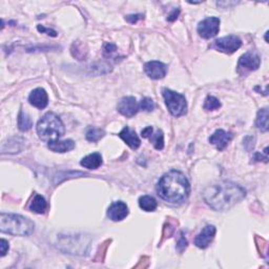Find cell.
<instances>
[{"instance_id": "cell-28", "label": "cell", "mask_w": 269, "mask_h": 269, "mask_svg": "<svg viewBox=\"0 0 269 269\" xmlns=\"http://www.w3.org/2000/svg\"><path fill=\"white\" fill-rule=\"evenodd\" d=\"M0 246H1V257H4L8 250V243L6 242V240H0Z\"/></svg>"}, {"instance_id": "cell-11", "label": "cell", "mask_w": 269, "mask_h": 269, "mask_svg": "<svg viewBox=\"0 0 269 269\" xmlns=\"http://www.w3.org/2000/svg\"><path fill=\"white\" fill-rule=\"evenodd\" d=\"M141 134L143 138L148 139L153 143L156 149L161 150L164 147V134L161 130H154L153 126H147L144 130H142Z\"/></svg>"}, {"instance_id": "cell-7", "label": "cell", "mask_w": 269, "mask_h": 269, "mask_svg": "<svg viewBox=\"0 0 269 269\" xmlns=\"http://www.w3.org/2000/svg\"><path fill=\"white\" fill-rule=\"evenodd\" d=\"M242 45V40L235 35H229L226 37L219 38L215 41V46L217 49L225 54H232L238 50Z\"/></svg>"}, {"instance_id": "cell-10", "label": "cell", "mask_w": 269, "mask_h": 269, "mask_svg": "<svg viewBox=\"0 0 269 269\" xmlns=\"http://www.w3.org/2000/svg\"><path fill=\"white\" fill-rule=\"evenodd\" d=\"M216 227L214 225H206L202 231L197 235L195 239V245L199 248H207L210 243L213 242L216 235Z\"/></svg>"}, {"instance_id": "cell-22", "label": "cell", "mask_w": 269, "mask_h": 269, "mask_svg": "<svg viewBox=\"0 0 269 269\" xmlns=\"http://www.w3.org/2000/svg\"><path fill=\"white\" fill-rule=\"evenodd\" d=\"M32 125H33V122L30 116L28 114L23 113L22 111H20L18 115V129L22 132H27L32 129Z\"/></svg>"}, {"instance_id": "cell-31", "label": "cell", "mask_w": 269, "mask_h": 269, "mask_svg": "<svg viewBox=\"0 0 269 269\" xmlns=\"http://www.w3.org/2000/svg\"><path fill=\"white\" fill-rule=\"evenodd\" d=\"M179 14H180V10H179V8H176V10H174V12L170 16H168L167 20L168 21H175L177 18H178Z\"/></svg>"}, {"instance_id": "cell-6", "label": "cell", "mask_w": 269, "mask_h": 269, "mask_svg": "<svg viewBox=\"0 0 269 269\" xmlns=\"http://www.w3.org/2000/svg\"><path fill=\"white\" fill-rule=\"evenodd\" d=\"M199 35L204 39L215 37L220 30V19L218 17H208L198 24Z\"/></svg>"}, {"instance_id": "cell-24", "label": "cell", "mask_w": 269, "mask_h": 269, "mask_svg": "<svg viewBox=\"0 0 269 269\" xmlns=\"http://www.w3.org/2000/svg\"><path fill=\"white\" fill-rule=\"evenodd\" d=\"M221 107V102L214 96H207L204 102V108L206 111H215Z\"/></svg>"}, {"instance_id": "cell-18", "label": "cell", "mask_w": 269, "mask_h": 269, "mask_svg": "<svg viewBox=\"0 0 269 269\" xmlns=\"http://www.w3.org/2000/svg\"><path fill=\"white\" fill-rule=\"evenodd\" d=\"M80 164L83 167L89 168V170H96V168L102 165V156H101L99 153L90 154L87 157H84L81 160Z\"/></svg>"}, {"instance_id": "cell-9", "label": "cell", "mask_w": 269, "mask_h": 269, "mask_svg": "<svg viewBox=\"0 0 269 269\" xmlns=\"http://www.w3.org/2000/svg\"><path fill=\"white\" fill-rule=\"evenodd\" d=\"M129 216V207L122 201L113 202L111 206L107 209V217L112 221L118 222L122 221L123 219Z\"/></svg>"}, {"instance_id": "cell-3", "label": "cell", "mask_w": 269, "mask_h": 269, "mask_svg": "<svg viewBox=\"0 0 269 269\" xmlns=\"http://www.w3.org/2000/svg\"><path fill=\"white\" fill-rule=\"evenodd\" d=\"M35 224L29 218L15 214L0 215V230L13 235H30L33 233Z\"/></svg>"}, {"instance_id": "cell-21", "label": "cell", "mask_w": 269, "mask_h": 269, "mask_svg": "<svg viewBox=\"0 0 269 269\" xmlns=\"http://www.w3.org/2000/svg\"><path fill=\"white\" fill-rule=\"evenodd\" d=\"M256 125L258 126V129L260 131L262 132L268 131V108L267 107H264L259 111L257 116Z\"/></svg>"}, {"instance_id": "cell-16", "label": "cell", "mask_w": 269, "mask_h": 269, "mask_svg": "<svg viewBox=\"0 0 269 269\" xmlns=\"http://www.w3.org/2000/svg\"><path fill=\"white\" fill-rule=\"evenodd\" d=\"M119 137L128 144L132 149H137L140 144L141 141L138 137L136 132L132 131L129 126H125V128L119 133Z\"/></svg>"}, {"instance_id": "cell-23", "label": "cell", "mask_w": 269, "mask_h": 269, "mask_svg": "<svg viewBox=\"0 0 269 269\" xmlns=\"http://www.w3.org/2000/svg\"><path fill=\"white\" fill-rule=\"evenodd\" d=\"M104 136V131L97 128H90L87 131V139L90 142H98Z\"/></svg>"}, {"instance_id": "cell-27", "label": "cell", "mask_w": 269, "mask_h": 269, "mask_svg": "<svg viewBox=\"0 0 269 269\" xmlns=\"http://www.w3.org/2000/svg\"><path fill=\"white\" fill-rule=\"evenodd\" d=\"M142 15L141 14H137V15H129L125 17V19L128 20L130 23H136L138 20L142 19Z\"/></svg>"}, {"instance_id": "cell-19", "label": "cell", "mask_w": 269, "mask_h": 269, "mask_svg": "<svg viewBox=\"0 0 269 269\" xmlns=\"http://www.w3.org/2000/svg\"><path fill=\"white\" fill-rule=\"evenodd\" d=\"M46 207H47V204H46L45 199L40 195H36L35 197H34L33 201L31 202L29 209L33 213L44 214L46 210Z\"/></svg>"}, {"instance_id": "cell-5", "label": "cell", "mask_w": 269, "mask_h": 269, "mask_svg": "<svg viewBox=\"0 0 269 269\" xmlns=\"http://www.w3.org/2000/svg\"><path fill=\"white\" fill-rule=\"evenodd\" d=\"M163 98L170 113L175 117H180L186 114L187 102L185 97L175 90L164 89Z\"/></svg>"}, {"instance_id": "cell-17", "label": "cell", "mask_w": 269, "mask_h": 269, "mask_svg": "<svg viewBox=\"0 0 269 269\" xmlns=\"http://www.w3.org/2000/svg\"><path fill=\"white\" fill-rule=\"evenodd\" d=\"M48 148L55 153H66L75 148V142L73 140H52L48 142Z\"/></svg>"}, {"instance_id": "cell-30", "label": "cell", "mask_w": 269, "mask_h": 269, "mask_svg": "<svg viewBox=\"0 0 269 269\" xmlns=\"http://www.w3.org/2000/svg\"><path fill=\"white\" fill-rule=\"evenodd\" d=\"M115 50H116V46L114 45H111V44L105 45V46H104V54L105 55L112 54L115 52Z\"/></svg>"}, {"instance_id": "cell-13", "label": "cell", "mask_w": 269, "mask_h": 269, "mask_svg": "<svg viewBox=\"0 0 269 269\" xmlns=\"http://www.w3.org/2000/svg\"><path fill=\"white\" fill-rule=\"evenodd\" d=\"M260 63H261V59L258 54H256L255 52H247L240 58L238 67L239 70L243 69L245 71L251 72V71L258 70Z\"/></svg>"}, {"instance_id": "cell-14", "label": "cell", "mask_w": 269, "mask_h": 269, "mask_svg": "<svg viewBox=\"0 0 269 269\" xmlns=\"http://www.w3.org/2000/svg\"><path fill=\"white\" fill-rule=\"evenodd\" d=\"M233 134L223 130H217L209 138V142L215 145L219 150H223L232 140Z\"/></svg>"}, {"instance_id": "cell-26", "label": "cell", "mask_w": 269, "mask_h": 269, "mask_svg": "<svg viewBox=\"0 0 269 269\" xmlns=\"http://www.w3.org/2000/svg\"><path fill=\"white\" fill-rule=\"evenodd\" d=\"M186 247H187V240L185 239L184 235H182L178 244H177V249H178L180 252H182Z\"/></svg>"}, {"instance_id": "cell-4", "label": "cell", "mask_w": 269, "mask_h": 269, "mask_svg": "<svg viewBox=\"0 0 269 269\" xmlns=\"http://www.w3.org/2000/svg\"><path fill=\"white\" fill-rule=\"evenodd\" d=\"M64 133V124L54 113L45 114L37 123V134L42 141L49 142L59 139Z\"/></svg>"}, {"instance_id": "cell-15", "label": "cell", "mask_w": 269, "mask_h": 269, "mask_svg": "<svg viewBox=\"0 0 269 269\" xmlns=\"http://www.w3.org/2000/svg\"><path fill=\"white\" fill-rule=\"evenodd\" d=\"M29 102L36 108L44 109L48 104V97L44 89L34 90L29 97Z\"/></svg>"}, {"instance_id": "cell-1", "label": "cell", "mask_w": 269, "mask_h": 269, "mask_svg": "<svg viewBox=\"0 0 269 269\" xmlns=\"http://www.w3.org/2000/svg\"><path fill=\"white\" fill-rule=\"evenodd\" d=\"M246 196V190L239 184L223 181L208 186L203 191L206 203L218 212H225L238 204Z\"/></svg>"}, {"instance_id": "cell-25", "label": "cell", "mask_w": 269, "mask_h": 269, "mask_svg": "<svg viewBox=\"0 0 269 269\" xmlns=\"http://www.w3.org/2000/svg\"><path fill=\"white\" fill-rule=\"evenodd\" d=\"M139 106H140V109H142V111H144V112H151V111H154L156 105H155V102H154L153 99H150V98H143L141 100V102H140Z\"/></svg>"}, {"instance_id": "cell-8", "label": "cell", "mask_w": 269, "mask_h": 269, "mask_svg": "<svg viewBox=\"0 0 269 269\" xmlns=\"http://www.w3.org/2000/svg\"><path fill=\"white\" fill-rule=\"evenodd\" d=\"M117 108L121 115L131 118L139 112L140 106L134 97H124L119 101Z\"/></svg>"}, {"instance_id": "cell-12", "label": "cell", "mask_w": 269, "mask_h": 269, "mask_svg": "<svg viewBox=\"0 0 269 269\" xmlns=\"http://www.w3.org/2000/svg\"><path fill=\"white\" fill-rule=\"evenodd\" d=\"M144 71L149 78L154 80H159L165 77L167 67L164 63L160 61H149L145 63Z\"/></svg>"}, {"instance_id": "cell-2", "label": "cell", "mask_w": 269, "mask_h": 269, "mask_svg": "<svg viewBox=\"0 0 269 269\" xmlns=\"http://www.w3.org/2000/svg\"><path fill=\"white\" fill-rule=\"evenodd\" d=\"M160 198L173 204L186 201L190 193V184L184 174L179 171H170L164 174L157 185Z\"/></svg>"}, {"instance_id": "cell-29", "label": "cell", "mask_w": 269, "mask_h": 269, "mask_svg": "<svg viewBox=\"0 0 269 269\" xmlns=\"http://www.w3.org/2000/svg\"><path fill=\"white\" fill-rule=\"evenodd\" d=\"M38 31H39V32H42V33H47V35H48V36H53V37H56V36H57V33H56L54 30L45 29V27H41V25H38Z\"/></svg>"}, {"instance_id": "cell-20", "label": "cell", "mask_w": 269, "mask_h": 269, "mask_svg": "<svg viewBox=\"0 0 269 269\" xmlns=\"http://www.w3.org/2000/svg\"><path fill=\"white\" fill-rule=\"evenodd\" d=\"M157 205V201L151 196H142L139 198V206L144 212H155Z\"/></svg>"}]
</instances>
